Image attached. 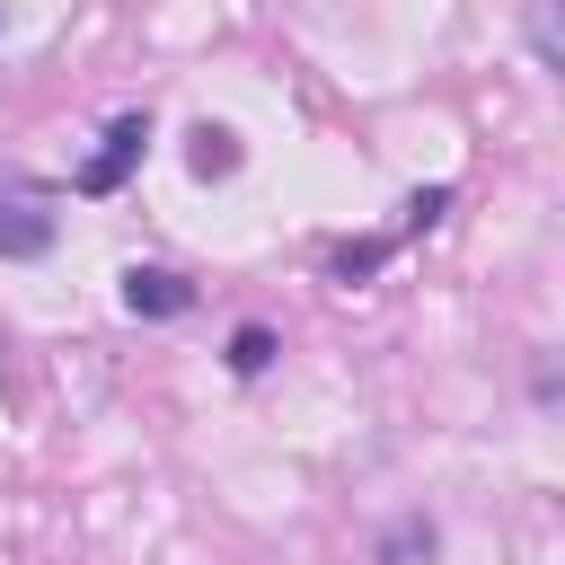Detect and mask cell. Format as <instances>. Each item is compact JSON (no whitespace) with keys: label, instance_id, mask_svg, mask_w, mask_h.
I'll return each mask as SVG.
<instances>
[{"label":"cell","instance_id":"1","mask_svg":"<svg viewBox=\"0 0 565 565\" xmlns=\"http://www.w3.org/2000/svg\"><path fill=\"white\" fill-rule=\"evenodd\" d=\"M141 141H150V115H115V124H106V141L79 159V177H71V185H79V194H115V185L132 177Z\"/></svg>","mask_w":565,"mask_h":565},{"label":"cell","instance_id":"2","mask_svg":"<svg viewBox=\"0 0 565 565\" xmlns=\"http://www.w3.org/2000/svg\"><path fill=\"white\" fill-rule=\"evenodd\" d=\"M194 291H185V274H168V265H132L124 274V309L132 318H177Z\"/></svg>","mask_w":565,"mask_h":565},{"label":"cell","instance_id":"3","mask_svg":"<svg viewBox=\"0 0 565 565\" xmlns=\"http://www.w3.org/2000/svg\"><path fill=\"white\" fill-rule=\"evenodd\" d=\"M53 247V212H35L26 194H0V256H44Z\"/></svg>","mask_w":565,"mask_h":565},{"label":"cell","instance_id":"4","mask_svg":"<svg viewBox=\"0 0 565 565\" xmlns=\"http://www.w3.org/2000/svg\"><path fill=\"white\" fill-rule=\"evenodd\" d=\"M185 168H194L203 185H212V177H238V132H230V124H194V132H185Z\"/></svg>","mask_w":565,"mask_h":565},{"label":"cell","instance_id":"5","mask_svg":"<svg viewBox=\"0 0 565 565\" xmlns=\"http://www.w3.org/2000/svg\"><path fill=\"white\" fill-rule=\"evenodd\" d=\"M265 362H274V327H238V335H230V371H238V380H256Z\"/></svg>","mask_w":565,"mask_h":565},{"label":"cell","instance_id":"6","mask_svg":"<svg viewBox=\"0 0 565 565\" xmlns=\"http://www.w3.org/2000/svg\"><path fill=\"white\" fill-rule=\"evenodd\" d=\"M406 556H433V521H406L380 539V565H406Z\"/></svg>","mask_w":565,"mask_h":565},{"label":"cell","instance_id":"7","mask_svg":"<svg viewBox=\"0 0 565 565\" xmlns=\"http://www.w3.org/2000/svg\"><path fill=\"white\" fill-rule=\"evenodd\" d=\"M441 212H450V185H424V194H415V203H406V230H433V221H441Z\"/></svg>","mask_w":565,"mask_h":565},{"label":"cell","instance_id":"8","mask_svg":"<svg viewBox=\"0 0 565 565\" xmlns=\"http://www.w3.org/2000/svg\"><path fill=\"white\" fill-rule=\"evenodd\" d=\"M380 256H388V238H362V247H335V274H344V282H353V274H371V265H380Z\"/></svg>","mask_w":565,"mask_h":565}]
</instances>
